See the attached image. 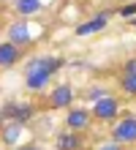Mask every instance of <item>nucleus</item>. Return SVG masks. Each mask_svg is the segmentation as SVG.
I'll return each instance as SVG.
<instances>
[{
    "mask_svg": "<svg viewBox=\"0 0 136 150\" xmlns=\"http://www.w3.org/2000/svg\"><path fill=\"white\" fill-rule=\"evenodd\" d=\"M112 139L117 145H128V142H136V117H125V120H120L114 126V131H112Z\"/></svg>",
    "mask_w": 136,
    "mask_h": 150,
    "instance_id": "obj_1",
    "label": "nucleus"
},
{
    "mask_svg": "<svg viewBox=\"0 0 136 150\" xmlns=\"http://www.w3.org/2000/svg\"><path fill=\"white\" fill-rule=\"evenodd\" d=\"M0 115H3V120L11 117L16 123H27V120L33 117V107H30V104H6Z\"/></svg>",
    "mask_w": 136,
    "mask_h": 150,
    "instance_id": "obj_2",
    "label": "nucleus"
},
{
    "mask_svg": "<svg viewBox=\"0 0 136 150\" xmlns=\"http://www.w3.org/2000/svg\"><path fill=\"white\" fill-rule=\"evenodd\" d=\"M93 115L98 120H112L117 115V101L112 98V96H101V98L95 101V107H93Z\"/></svg>",
    "mask_w": 136,
    "mask_h": 150,
    "instance_id": "obj_3",
    "label": "nucleus"
},
{
    "mask_svg": "<svg viewBox=\"0 0 136 150\" xmlns=\"http://www.w3.org/2000/svg\"><path fill=\"white\" fill-rule=\"evenodd\" d=\"M71 101H74V90H71V85H60V87H54L52 96H49V104H52L54 109L68 107Z\"/></svg>",
    "mask_w": 136,
    "mask_h": 150,
    "instance_id": "obj_4",
    "label": "nucleus"
},
{
    "mask_svg": "<svg viewBox=\"0 0 136 150\" xmlns=\"http://www.w3.org/2000/svg\"><path fill=\"white\" fill-rule=\"evenodd\" d=\"M49 79H52V74H47V71L27 68V74H25V85L30 87V90H41V87H47V85H49Z\"/></svg>",
    "mask_w": 136,
    "mask_h": 150,
    "instance_id": "obj_5",
    "label": "nucleus"
},
{
    "mask_svg": "<svg viewBox=\"0 0 136 150\" xmlns=\"http://www.w3.org/2000/svg\"><path fill=\"white\" fill-rule=\"evenodd\" d=\"M8 41L16 44V47H25V44H30V28H27L25 22H14L11 28H8Z\"/></svg>",
    "mask_w": 136,
    "mask_h": 150,
    "instance_id": "obj_6",
    "label": "nucleus"
},
{
    "mask_svg": "<svg viewBox=\"0 0 136 150\" xmlns=\"http://www.w3.org/2000/svg\"><path fill=\"white\" fill-rule=\"evenodd\" d=\"M16 60H19V47L11 44V41L0 44V66H3V68H11V66H16Z\"/></svg>",
    "mask_w": 136,
    "mask_h": 150,
    "instance_id": "obj_7",
    "label": "nucleus"
},
{
    "mask_svg": "<svg viewBox=\"0 0 136 150\" xmlns=\"http://www.w3.org/2000/svg\"><path fill=\"white\" fill-rule=\"evenodd\" d=\"M60 66H63L60 57H35L27 63V68H38V71H47V74H54Z\"/></svg>",
    "mask_w": 136,
    "mask_h": 150,
    "instance_id": "obj_8",
    "label": "nucleus"
},
{
    "mask_svg": "<svg viewBox=\"0 0 136 150\" xmlns=\"http://www.w3.org/2000/svg\"><path fill=\"white\" fill-rule=\"evenodd\" d=\"M87 123H90V112H85V109H71V112L66 115V126L74 128V131L85 128Z\"/></svg>",
    "mask_w": 136,
    "mask_h": 150,
    "instance_id": "obj_9",
    "label": "nucleus"
},
{
    "mask_svg": "<svg viewBox=\"0 0 136 150\" xmlns=\"http://www.w3.org/2000/svg\"><path fill=\"white\" fill-rule=\"evenodd\" d=\"M106 28V14H98L95 19H90L85 25H79L76 28V36H90V33H101Z\"/></svg>",
    "mask_w": 136,
    "mask_h": 150,
    "instance_id": "obj_10",
    "label": "nucleus"
},
{
    "mask_svg": "<svg viewBox=\"0 0 136 150\" xmlns=\"http://www.w3.org/2000/svg\"><path fill=\"white\" fill-rule=\"evenodd\" d=\"M14 8H16V14L30 16V14H38L41 11V0H16Z\"/></svg>",
    "mask_w": 136,
    "mask_h": 150,
    "instance_id": "obj_11",
    "label": "nucleus"
},
{
    "mask_svg": "<svg viewBox=\"0 0 136 150\" xmlns=\"http://www.w3.org/2000/svg\"><path fill=\"white\" fill-rule=\"evenodd\" d=\"M57 150H79V137L76 134H60L57 137Z\"/></svg>",
    "mask_w": 136,
    "mask_h": 150,
    "instance_id": "obj_12",
    "label": "nucleus"
},
{
    "mask_svg": "<svg viewBox=\"0 0 136 150\" xmlns=\"http://www.w3.org/2000/svg\"><path fill=\"white\" fill-rule=\"evenodd\" d=\"M19 131H22V123H16V120H14V126H8V128L3 131V139H6L8 145H14L16 139H19Z\"/></svg>",
    "mask_w": 136,
    "mask_h": 150,
    "instance_id": "obj_13",
    "label": "nucleus"
},
{
    "mask_svg": "<svg viewBox=\"0 0 136 150\" xmlns=\"http://www.w3.org/2000/svg\"><path fill=\"white\" fill-rule=\"evenodd\" d=\"M123 90L128 93V96L136 93V74H125V76H123Z\"/></svg>",
    "mask_w": 136,
    "mask_h": 150,
    "instance_id": "obj_14",
    "label": "nucleus"
},
{
    "mask_svg": "<svg viewBox=\"0 0 136 150\" xmlns=\"http://www.w3.org/2000/svg\"><path fill=\"white\" fill-rule=\"evenodd\" d=\"M106 90H104V87H93V90H90L87 93V98H93V101H98V98H101V96H104Z\"/></svg>",
    "mask_w": 136,
    "mask_h": 150,
    "instance_id": "obj_15",
    "label": "nucleus"
},
{
    "mask_svg": "<svg viewBox=\"0 0 136 150\" xmlns=\"http://www.w3.org/2000/svg\"><path fill=\"white\" fill-rule=\"evenodd\" d=\"M125 74H136V60H128V63H125Z\"/></svg>",
    "mask_w": 136,
    "mask_h": 150,
    "instance_id": "obj_16",
    "label": "nucleus"
},
{
    "mask_svg": "<svg viewBox=\"0 0 136 150\" xmlns=\"http://www.w3.org/2000/svg\"><path fill=\"white\" fill-rule=\"evenodd\" d=\"M120 14H123V16H131V14H136V3H133V6H125Z\"/></svg>",
    "mask_w": 136,
    "mask_h": 150,
    "instance_id": "obj_17",
    "label": "nucleus"
},
{
    "mask_svg": "<svg viewBox=\"0 0 136 150\" xmlns=\"http://www.w3.org/2000/svg\"><path fill=\"white\" fill-rule=\"evenodd\" d=\"M101 150H120V145H117V142H114V145H104Z\"/></svg>",
    "mask_w": 136,
    "mask_h": 150,
    "instance_id": "obj_18",
    "label": "nucleus"
},
{
    "mask_svg": "<svg viewBox=\"0 0 136 150\" xmlns=\"http://www.w3.org/2000/svg\"><path fill=\"white\" fill-rule=\"evenodd\" d=\"M19 150H35V147H30V145H27V147H19Z\"/></svg>",
    "mask_w": 136,
    "mask_h": 150,
    "instance_id": "obj_19",
    "label": "nucleus"
},
{
    "mask_svg": "<svg viewBox=\"0 0 136 150\" xmlns=\"http://www.w3.org/2000/svg\"><path fill=\"white\" fill-rule=\"evenodd\" d=\"M0 126H3V115H0Z\"/></svg>",
    "mask_w": 136,
    "mask_h": 150,
    "instance_id": "obj_20",
    "label": "nucleus"
}]
</instances>
